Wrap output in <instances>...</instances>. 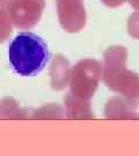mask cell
<instances>
[{
  "mask_svg": "<svg viewBox=\"0 0 139 156\" xmlns=\"http://www.w3.org/2000/svg\"><path fill=\"white\" fill-rule=\"evenodd\" d=\"M8 58L19 75L33 76L41 72L49 60L48 45L35 34L20 33L8 46Z\"/></svg>",
  "mask_w": 139,
  "mask_h": 156,
  "instance_id": "obj_1",
  "label": "cell"
},
{
  "mask_svg": "<svg viewBox=\"0 0 139 156\" xmlns=\"http://www.w3.org/2000/svg\"><path fill=\"white\" fill-rule=\"evenodd\" d=\"M103 67V66H102ZM102 79L109 89L121 94L137 109L139 106V75L129 71L126 65L103 67Z\"/></svg>",
  "mask_w": 139,
  "mask_h": 156,
  "instance_id": "obj_2",
  "label": "cell"
},
{
  "mask_svg": "<svg viewBox=\"0 0 139 156\" xmlns=\"http://www.w3.org/2000/svg\"><path fill=\"white\" fill-rule=\"evenodd\" d=\"M103 67L99 60L85 59L79 62L72 71L71 88L74 96L82 100L93 97L102 79Z\"/></svg>",
  "mask_w": 139,
  "mask_h": 156,
  "instance_id": "obj_3",
  "label": "cell"
},
{
  "mask_svg": "<svg viewBox=\"0 0 139 156\" xmlns=\"http://www.w3.org/2000/svg\"><path fill=\"white\" fill-rule=\"evenodd\" d=\"M59 17L68 31H79L85 27L86 11L81 0H59Z\"/></svg>",
  "mask_w": 139,
  "mask_h": 156,
  "instance_id": "obj_4",
  "label": "cell"
},
{
  "mask_svg": "<svg viewBox=\"0 0 139 156\" xmlns=\"http://www.w3.org/2000/svg\"><path fill=\"white\" fill-rule=\"evenodd\" d=\"M104 116L111 120H138L139 115L128 100L123 96H114L108 100L104 108Z\"/></svg>",
  "mask_w": 139,
  "mask_h": 156,
  "instance_id": "obj_5",
  "label": "cell"
},
{
  "mask_svg": "<svg viewBox=\"0 0 139 156\" xmlns=\"http://www.w3.org/2000/svg\"><path fill=\"white\" fill-rule=\"evenodd\" d=\"M43 8V0H17L14 6L17 24L22 27L33 26L38 21Z\"/></svg>",
  "mask_w": 139,
  "mask_h": 156,
  "instance_id": "obj_6",
  "label": "cell"
},
{
  "mask_svg": "<svg viewBox=\"0 0 139 156\" xmlns=\"http://www.w3.org/2000/svg\"><path fill=\"white\" fill-rule=\"evenodd\" d=\"M67 110L71 118L75 119H93L94 115L90 110V104L87 100L70 96L67 98Z\"/></svg>",
  "mask_w": 139,
  "mask_h": 156,
  "instance_id": "obj_7",
  "label": "cell"
},
{
  "mask_svg": "<svg viewBox=\"0 0 139 156\" xmlns=\"http://www.w3.org/2000/svg\"><path fill=\"white\" fill-rule=\"evenodd\" d=\"M126 59H128V50L121 46H111L104 52L103 56V67H115L121 66V65H126Z\"/></svg>",
  "mask_w": 139,
  "mask_h": 156,
  "instance_id": "obj_8",
  "label": "cell"
},
{
  "mask_svg": "<svg viewBox=\"0 0 139 156\" xmlns=\"http://www.w3.org/2000/svg\"><path fill=\"white\" fill-rule=\"evenodd\" d=\"M128 33L134 39H139V11L131 14L128 20Z\"/></svg>",
  "mask_w": 139,
  "mask_h": 156,
  "instance_id": "obj_9",
  "label": "cell"
},
{
  "mask_svg": "<svg viewBox=\"0 0 139 156\" xmlns=\"http://www.w3.org/2000/svg\"><path fill=\"white\" fill-rule=\"evenodd\" d=\"M103 5H106L107 7H110V8H116L122 6L126 0H101Z\"/></svg>",
  "mask_w": 139,
  "mask_h": 156,
  "instance_id": "obj_10",
  "label": "cell"
},
{
  "mask_svg": "<svg viewBox=\"0 0 139 156\" xmlns=\"http://www.w3.org/2000/svg\"><path fill=\"white\" fill-rule=\"evenodd\" d=\"M129 1V4L132 6V8L136 11H139V0H126Z\"/></svg>",
  "mask_w": 139,
  "mask_h": 156,
  "instance_id": "obj_11",
  "label": "cell"
}]
</instances>
